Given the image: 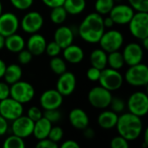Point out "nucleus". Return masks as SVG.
<instances>
[{"instance_id": "29", "label": "nucleus", "mask_w": 148, "mask_h": 148, "mask_svg": "<svg viewBox=\"0 0 148 148\" xmlns=\"http://www.w3.org/2000/svg\"><path fill=\"white\" fill-rule=\"evenodd\" d=\"M68 16V13L63 6H58L51 9L49 17L55 24L63 23Z\"/></svg>"}, {"instance_id": "43", "label": "nucleus", "mask_w": 148, "mask_h": 148, "mask_svg": "<svg viewBox=\"0 0 148 148\" xmlns=\"http://www.w3.org/2000/svg\"><path fill=\"white\" fill-rule=\"evenodd\" d=\"M36 147L38 148H57L58 143L54 142L49 138H45L42 140H38V142L36 145Z\"/></svg>"}, {"instance_id": "10", "label": "nucleus", "mask_w": 148, "mask_h": 148, "mask_svg": "<svg viewBox=\"0 0 148 148\" xmlns=\"http://www.w3.org/2000/svg\"><path fill=\"white\" fill-rule=\"evenodd\" d=\"M23 114V104L8 97L0 101V115L9 121H14Z\"/></svg>"}, {"instance_id": "32", "label": "nucleus", "mask_w": 148, "mask_h": 148, "mask_svg": "<svg viewBox=\"0 0 148 148\" xmlns=\"http://www.w3.org/2000/svg\"><path fill=\"white\" fill-rule=\"evenodd\" d=\"M3 147L4 148H24L25 143L23 141V139L12 134L5 139Z\"/></svg>"}, {"instance_id": "6", "label": "nucleus", "mask_w": 148, "mask_h": 148, "mask_svg": "<svg viewBox=\"0 0 148 148\" xmlns=\"http://www.w3.org/2000/svg\"><path fill=\"white\" fill-rule=\"evenodd\" d=\"M127 24L130 33L135 38L143 40L148 37V12H134Z\"/></svg>"}, {"instance_id": "1", "label": "nucleus", "mask_w": 148, "mask_h": 148, "mask_svg": "<svg viewBox=\"0 0 148 148\" xmlns=\"http://www.w3.org/2000/svg\"><path fill=\"white\" fill-rule=\"evenodd\" d=\"M103 16L97 12L88 14L81 23L78 32L80 37L88 43H98L105 31Z\"/></svg>"}, {"instance_id": "27", "label": "nucleus", "mask_w": 148, "mask_h": 148, "mask_svg": "<svg viewBox=\"0 0 148 148\" xmlns=\"http://www.w3.org/2000/svg\"><path fill=\"white\" fill-rule=\"evenodd\" d=\"M86 0H65L63 7L68 14L79 15L84 11L86 8Z\"/></svg>"}, {"instance_id": "48", "label": "nucleus", "mask_w": 148, "mask_h": 148, "mask_svg": "<svg viewBox=\"0 0 148 148\" xmlns=\"http://www.w3.org/2000/svg\"><path fill=\"white\" fill-rule=\"evenodd\" d=\"M82 131H83V135H84V137L87 138V139H88V140L93 139V138L95 137V131H94L92 128L88 127H86L85 129H83Z\"/></svg>"}, {"instance_id": "25", "label": "nucleus", "mask_w": 148, "mask_h": 148, "mask_svg": "<svg viewBox=\"0 0 148 148\" xmlns=\"http://www.w3.org/2000/svg\"><path fill=\"white\" fill-rule=\"evenodd\" d=\"M89 60L91 66L101 70L108 65V53L102 49H95L91 52Z\"/></svg>"}, {"instance_id": "5", "label": "nucleus", "mask_w": 148, "mask_h": 148, "mask_svg": "<svg viewBox=\"0 0 148 148\" xmlns=\"http://www.w3.org/2000/svg\"><path fill=\"white\" fill-rule=\"evenodd\" d=\"M98 82L101 87L113 92L121 88L124 82V77L119 70L106 67L101 69Z\"/></svg>"}, {"instance_id": "36", "label": "nucleus", "mask_w": 148, "mask_h": 148, "mask_svg": "<svg viewBox=\"0 0 148 148\" xmlns=\"http://www.w3.org/2000/svg\"><path fill=\"white\" fill-rule=\"evenodd\" d=\"M63 134H64V132L61 127H57V126L52 127L50 131H49L48 138L50 139L51 140H53L54 142L58 143L59 141H61L62 140Z\"/></svg>"}, {"instance_id": "33", "label": "nucleus", "mask_w": 148, "mask_h": 148, "mask_svg": "<svg viewBox=\"0 0 148 148\" xmlns=\"http://www.w3.org/2000/svg\"><path fill=\"white\" fill-rule=\"evenodd\" d=\"M109 107H110L112 111H114L116 114H120V113H122L125 110L126 103L120 97H113L111 101H110Z\"/></svg>"}, {"instance_id": "2", "label": "nucleus", "mask_w": 148, "mask_h": 148, "mask_svg": "<svg viewBox=\"0 0 148 148\" xmlns=\"http://www.w3.org/2000/svg\"><path fill=\"white\" fill-rule=\"evenodd\" d=\"M115 127L119 135L132 141L137 140L142 134L143 122L140 117L128 112L118 117Z\"/></svg>"}, {"instance_id": "54", "label": "nucleus", "mask_w": 148, "mask_h": 148, "mask_svg": "<svg viewBox=\"0 0 148 148\" xmlns=\"http://www.w3.org/2000/svg\"><path fill=\"white\" fill-rule=\"evenodd\" d=\"M3 13V4H2V3H1V1H0V15Z\"/></svg>"}, {"instance_id": "47", "label": "nucleus", "mask_w": 148, "mask_h": 148, "mask_svg": "<svg viewBox=\"0 0 148 148\" xmlns=\"http://www.w3.org/2000/svg\"><path fill=\"white\" fill-rule=\"evenodd\" d=\"M62 148H79L80 145L73 140H65L64 142H62V144L61 145Z\"/></svg>"}, {"instance_id": "14", "label": "nucleus", "mask_w": 148, "mask_h": 148, "mask_svg": "<svg viewBox=\"0 0 148 148\" xmlns=\"http://www.w3.org/2000/svg\"><path fill=\"white\" fill-rule=\"evenodd\" d=\"M122 56L125 64L133 66L140 63L144 57V49L137 42H130L126 45L123 49Z\"/></svg>"}, {"instance_id": "26", "label": "nucleus", "mask_w": 148, "mask_h": 148, "mask_svg": "<svg viewBox=\"0 0 148 148\" xmlns=\"http://www.w3.org/2000/svg\"><path fill=\"white\" fill-rule=\"evenodd\" d=\"M22 76H23L22 68L17 64L12 63L9 66H6L3 77L4 78L5 82H7L9 85H11L20 81Z\"/></svg>"}, {"instance_id": "37", "label": "nucleus", "mask_w": 148, "mask_h": 148, "mask_svg": "<svg viewBox=\"0 0 148 148\" xmlns=\"http://www.w3.org/2000/svg\"><path fill=\"white\" fill-rule=\"evenodd\" d=\"M43 117H45L48 121H49L52 124L56 123L57 121H60L62 114L61 112L58 109H49L45 110L44 113L42 114Z\"/></svg>"}, {"instance_id": "24", "label": "nucleus", "mask_w": 148, "mask_h": 148, "mask_svg": "<svg viewBox=\"0 0 148 148\" xmlns=\"http://www.w3.org/2000/svg\"><path fill=\"white\" fill-rule=\"evenodd\" d=\"M26 42L23 37L17 34L14 33L5 37L4 48L11 53H18L25 48Z\"/></svg>"}, {"instance_id": "45", "label": "nucleus", "mask_w": 148, "mask_h": 148, "mask_svg": "<svg viewBox=\"0 0 148 148\" xmlns=\"http://www.w3.org/2000/svg\"><path fill=\"white\" fill-rule=\"evenodd\" d=\"M65 0H42V2L49 8L52 9L58 6H62Z\"/></svg>"}, {"instance_id": "49", "label": "nucleus", "mask_w": 148, "mask_h": 148, "mask_svg": "<svg viewBox=\"0 0 148 148\" xmlns=\"http://www.w3.org/2000/svg\"><path fill=\"white\" fill-rule=\"evenodd\" d=\"M103 24L105 28H112L114 25V23L110 16H107L103 18Z\"/></svg>"}, {"instance_id": "53", "label": "nucleus", "mask_w": 148, "mask_h": 148, "mask_svg": "<svg viewBox=\"0 0 148 148\" xmlns=\"http://www.w3.org/2000/svg\"><path fill=\"white\" fill-rule=\"evenodd\" d=\"M144 143L148 146V129L147 128L144 134Z\"/></svg>"}, {"instance_id": "22", "label": "nucleus", "mask_w": 148, "mask_h": 148, "mask_svg": "<svg viewBox=\"0 0 148 148\" xmlns=\"http://www.w3.org/2000/svg\"><path fill=\"white\" fill-rule=\"evenodd\" d=\"M118 117V114L114 111L104 110L99 114L97 118V123L102 129L110 130L115 127Z\"/></svg>"}, {"instance_id": "12", "label": "nucleus", "mask_w": 148, "mask_h": 148, "mask_svg": "<svg viewBox=\"0 0 148 148\" xmlns=\"http://www.w3.org/2000/svg\"><path fill=\"white\" fill-rule=\"evenodd\" d=\"M34 121L29 119L27 115H21L12 121L11 132L22 139H25L32 135L34 128Z\"/></svg>"}, {"instance_id": "3", "label": "nucleus", "mask_w": 148, "mask_h": 148, "mask_svg": "<svg viewBox=\"0 0 148 148\" xmlns=\"http://www.w3.org/2000/svg\"><path fill=\"white\" fill-rule=\"evenodd\" d=\"M124 80L133 87H145L148 84V67L140 62L129 66L125 73Z\"/></svg>"}, {"instance_id": "23", "label": "nucleus", "mask_w": 148, "mask_h": 148, "mask_svg": "<svg viewBox=\"0 0 148 148\" xmlns=\"http://www.w3.org/2000/svg\"><path fill=\"white\" fill-rule=\"evenodd\" d=\"M51 127H52V123L42 116L41 119L35 121L32 135L37 140L48 138Z\"/></svg>"}, {"instance_id": "17", "label": "nucleus", "mask_w": 148, "mask_h": 148, "mask_svg": "<svg viewBox=\"0 0 148 148\" xmlns=\"http://www.w3.org/2000/svg\"><path fill=\"white\" fill-rule=\"evenodd\" d=\"M76 87V77L72 72L65 71L59 75L56 82V90L62 96L72 95Z\"/></svg>"}, {"instance_id": "20", "label": "nucleus", "mask_w": 148, "mask_h": 148, "mask_svg": "<svg viewBox=\"0 0 148 148\" xmlns=\"http://www.w3.org/2000/svg\"><path fill=\"white\" fill-rule=\"evenodd\" d=\"M46 44L47 41L44 36L37 32L30 34V36L29 37L25 46L33 56H40L45 52Z\"/></svg>"}, {"instance_id": "21", "label": "nucleus", "mask_w": 148, "mask_h": 148, "mask_svg": "<svg viewBox=\"0 0 148 148\" xmlns=\"http://www.w3.org/2000/svg\"><path fill=\"white\" fill-rule=\"evenodd\" d=\"M62 50H63L62 55L64 60L69 63L72 64L80 63L84 58V51L78 45L72 43L67 46L66 48L62 49Z\"/></svg>"}, {"instance_id": "28", "label": "nucleus", "mask_w": 148, "mask_h": 148, "mask_svg": "<svg viewBox=\"0 0 148 148\" xmlns=\"http://www.w3.org/2000/svg\"><path fill=\"white\" fill-rule=\"evenodd\" d=\"M108 65L109 68L114 69H121L125 65V61L122 56V53L119 50L108 53Z\"/></svg>"}, {"instance_id": "52", "label": "nucleus", "mask_w": 148, "mask_h": 148, "mask_svg": "<svg viewBox=\"0 0 148 148\" xmlns=\"http://www.w3.org/2000/svg\"><path fill=\"white\" fill-rule=\"evenodd\" d=\"M4 41H5V37L0 34V50L4 48Z\"/></svg>"}, {"instance_id": "46", "label": "nucleus", "mask_w": 148, "mask_h": 148, "mask_svg": "<svg viewBox=\"0 0 148 148\" xmlns=\"http://www.w3.org/2000/svg\"><path fill=\"white\" fill-rule=\"evenodd\" d=\"M8 129H9L8 121L0 115V137L6 134V133L8 132Z\"/></svg>"}, {"instance_id": "8", "label": "nucleus", "mask_w": 148, "mask_h": 148, "mask_svg": "<svg viewBox=\"0 0 148 148\" xmlns=\"http://www.w3.org/2000/svg\"><path fill=\"white\" fill-rule=\"evenodd\" d=\"M113 98L111 91L100 86L90 89L88 94V100L89 104L97 109H105L109 107L110 101Z\"/></svg>"}, {"instance_id": "40", "label": "nucleus", "mask_w": 148, "mask_h": 148, "mask_svg": "<svg viewBox=\"0 0 148 148\" xmlns=\"http://www.w3.org/2000/svg\"><path fill=\"white\" fill-rule=\"evenodd\" d=\"M33 55L28 49H23L18 52V62L22 65H26L29 63L32 60Z\"/></svg>"}, {"instance_id": "41", "label": "nucleus", "mask_w": 148, "mask_h": 148, "mask_svg": "<svg viewBox=\"0 0 148 148\" xmlns=\"http://www.w3.org/2000/svg\"><path fill=\"white\" fill-rule=\"evenodd\" d=\"M27 116L31 119L34 122L38 121L39 119H41L43 115H42V112L41 111V109L36 106H33L31 108H29L28 109L27 112Z\"/></svg>"}, {"instance_id": "19", "label": "nucleus", "mask_w": 148, "mask_h": 148, "mask_svg": "<svg viewBox=\"0 0 148 148\" xmlns=\"http://www.w3.org/2000/svg\"><path fill=\"white\" fill-rule=\"evenodd\" d=\"M74 31L69 26H59L54 33V41L62 49H64L67 46L72 44L74 42Z\"/></svg>"}, {"instance_id": "13", "label": "nucleus", "mask_w": 148, "mask_h": 148, "mask_svg": "<svg viewBox=\"0 0 148 148\" xmlns=\"http://www.w3.org/2000/svg\"><path fill=\"white\" fill-rule=\"evenodd\" d=\"M134 14V10L129 4L121 3L114 4L108 15L113 19L114 24L126 25L129 23Z\"/></svg>"}, {"instance_id": "39", "label": "nucleus", "mask_w": 148, "mask_h": 148, "mask_svg": "<svg viewBox=\"0 0 148 148\" xmlns=\"http://www.w3.org/2000/svg\"><path fill=\"white\" fill-rule=\"evenodd\" d=\"M110 147L111 148H128L129 143L128 140H126L124 137L118 135L114 137L110 141Z\"/></svg>"}, {"instance_id": "9", "label": "nucleus", "mask_w": 148, "mask_h": 148, "mask_svg": "<svg viewBox=\"0 0 148 148\" xmlns=\"http://www.w3.org/2000/svg\"><path fill=\"white\" fill-rule=\"evenodd\" d=\"M129 113L139 117H144L148 113V96L145 92L137 91L133 93L127 100Z\"/></svg>"}, {"instance_id": "11", "label": "nucleus", "mask_w": 148, "mask_h": 148, "mask_svg": "<svg viewBox=\"0 0 148 148\" xmlns=\"http://www.w3.org/2000/svg\"><path fill=\"white\" fill-rule=\"evenodd\" d=\"M44 19L38 11H29L26 13L20 22V26L25 33H37L43 26Z\"/></svg>"}, {"instance_id": "31", "label": "nucleus", "mask_w": 148, "mask_h": 148, "mask_svg": "<svg viewBox=\"0 0 148 148\" xmlns=\"http://www.w3.org/2000/svg\"><path fill=\"white\" fill-rule=\"evenodd\" d=\"M49 67L51 70L57 75H60L65 71H67V64L65 60L59 57L58 56L52 57L49 62Z\"/></svg>"}, {"instance_id": "50", "label": "nucleus", "mask_w": 148, "mask_h": 148, "mask_svg": "<svg viewBox=\"0 0 148 148\" xmlns=\"http://www.w3.org/2000/svg\"><path fill=\"white\" fill-rule=\"evenodd\" d=\"M5 69H6V64H5V62L0 58V79L3 78V74H4V71H5Z\"/></svg>"}, {"instance_id": "7", "label": "nucleus", "mask_w": 148, "mask_h": 148, "mask_svg": "<svg viewBox=\"0 0 148 148\" xmlns=\"http://www.w3.org/2000/svg\"><path fill=\"white\" fill-rule=\"evenodd\" d=\"M101 49L107 53L120 50L124 43V36L122 33L116 29H110L104 31L99 41Z\"/></svg>"}, {"instance_id": "18", "label": "nucleus", "mask_w": 148, "mask_h": 148, "mask_svg": "<svg viewBox=\"0 0 148 148\" xmlns=\"http://www.w3.org/2000/svg\"><path fill=\"white\" fill-rule=\"evenodd\" d=\"M69 123L77 130H83L89 125V118L87 113L79 108H73L69 114Z\"/></svg>"}, {"instance_id": "15", "label": "nucleus", "mask_w": 148, "mask_h": 148, "mask_svg": "<svg viewBox=\"0 0 148 148\" xmlns=\"http://www.w3.org/2000/svg\"><path fill=\"white\" fill-rule=\"evenodd\" d=\"M20 27V21L16 14L4 12L0 15V34L4 37L16 33Z\"/></svg>"}, {"instance_id": "51", "label": "nucleus", "mask_w": 148, "mask_h": 148, "mask_svg": "<svg viewBox=\"0 0 148 148\" xmlns=\"http://www.w3.org/2000/svg\"><path fill=\"white\" fill-rule=\"evenodd\" d=\"M141 41H142V44H141L142 48H143L144 49H146V50L148 49V37L143 39V40H141Z\"/></svg>"}, {"instance_id": "16", "label": "nucleus", "mask_w": 148, "mask_h": 148, "mask_svg": "<svg viewBox=\"0 0 148 148\" xmlns=\"http://www.w3.org/2000/svg\"><path fill=\"white\" fill-rule=\"evenodd\" d=\"M39 102L44 110L59 109L63 102V96L56 89H48L41 95Z\"/></svg>"}, {"instance_id": "4", "label": "nucleus", "mask_w": 148, "mask_h": 148, "mask_svg": "<svg viewBox=\"0 0 148 148\" xmlns=\"http://www.w3.org/2000/svg\"><path fill=\"white\" fill-rule=\"evenodd\" d=\"M35 96V88L28 82L18 81L10 85V97L20 102L26 104L33 100Z\"/></svg>"}, {"instance_id": "35", "label": "nucleus", "mask_w": 148, "mask_h": 148, "mask_svg": "<svg viewBox=\"0 0 148 148\" xmlns=\"http://www.w3.org/2000/svg\"><path fill=\"white\" fill-rule=\"evenodd\" d=\"M62 49L55 41L49 42V43L47 42V44H46L45 52L50 57H54V56H59L60 53L62 52Z\"/></svg>"}, {"instance_id": "42", "label": "nucleus", "mask_w": 148, "mask_h": 148, "mask_svg": "<svg viewBox=\"0 0 148 148\" xmlns=\"http://www.w3.org/2000/svg\"><path fill=\"white\" fill-rule=\"evenodd\" d=\"M101 69L91 66L87 71V77L90 82H98L101 75Z\"/></svg>"}, {"instance_id": "34", "label": "nucleus", "mask_w": 148, "mask_h": 148, "mask_svg": "<svg viewBox=\"0 0 148 148\" xmlns=\"http://www.w3.org/2000/svg\"><path fill=\"white\" fill-rule=\"evenodd\" d=\"M128 3L135 11L148 12V0H128Z\"/></svg>"}, {"instance_id": "30", "label": "nucleus", "mask_w": 148, "mask_h": 148, "mask_svg": "<svg viewBox=\"0 0 148 148\" xmlns=\"http://www.w3.org/2000/svg\"><path fill=\"white\" fill-rule=\"evenodd\" d=\"M115 4V0H96L95 3V12L103 16L108 15Z\"/></svg>"}, {"instance_id": "44", "label": "nucleus", "mask_w": 148, "mask_h": 148, "mask_svg": "<svg viewBox=\"0 0 148 148\" xmlns=\"http://www.w3.org/2000/svg\"><path fill=\"white\" fill-rule=\"evenodd\" d=\"M10 97V85L5 82H0V101Z\"/></svg>"}, {"instance_id": "38", "label": "nucleus", "mask_w": 148, "mask_h": 148, "mask_svg": "<svg viewBox=\"0 0 148 148\" xmlns=\"http://www.w3.org/2000/svg\"><path fill=\"white\" fill-rule=\"evenodd\" d=\"M10 2L15 9L19 10H25L32 6L34 0H10Z\"/></svg>"}]
</instances>
